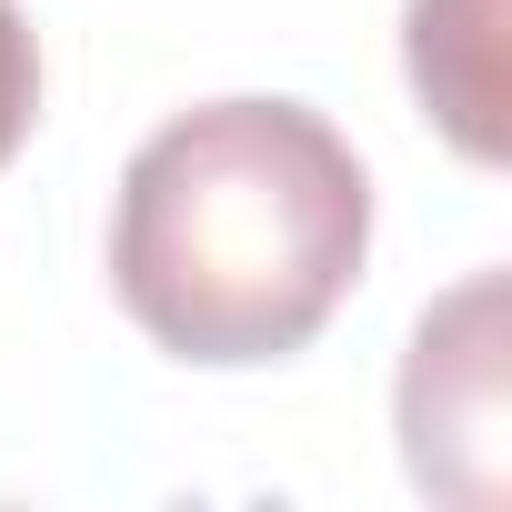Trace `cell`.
<instances>
[{"instance_id": "cell-1", "label": "cell", "mask_w": 512, "mask_h": 512, "mask_svg": "<svg viewBox=\"0 0 512 512\" xmlns=\"http://www.w3.org/2000/svg\"><path fill=\"white\" fill-rule=\"evenodd\" d=\"M372 181L302 101H201L161 121L111 201L121 312L201 372L292 362L352 302Z\"/></svg>"}, {"instance_id": "cell-2", "label": "cell", "mask_w": 512, "mask_h": 512, "mask_svg": "<svg viewBox=\"0 0 512 512\" xmlns=\"http://www.w3.org/2000/svg\"><path fill=\"white\" fill-rule=\"evenodd\" d=\"M502 272H472L422 312L402 362V452L442 502H502Z\"/></svg>"}, {"instance_id": "cell-3", "label": "cell", "mask_w": 512, "mask_h": 512, "mask_svg": "<svg viewBox=\"0 0 512 512\" xmlns=\"http://www.w3.org/2000/svg\"><path fill=\"white\" fill-rule=\"evenodd\" d=\"M412 91L462 161H502V0H412Z\"/></svg>"}, {"instance_id": "cell-4", "label": "cell", "mask_w": 512, "mask_h": 512, "mask_svg": "<svg viewBox=\"0 0 512 512\" xmlns=\"http://www.w3.org/2000/svg\"><path fill=\"white\" fill-rule=\"evenodd\" d=\"M31 121H41V41H31V21L11 0H0V171L21 161Z\"/></svg>"}]
</instances>
